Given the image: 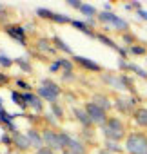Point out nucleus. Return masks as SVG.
Listing matches in <instances>:
<instances>
[{
	"label": "nucleus",
	"mask_w": 147,
	"mask_h": 154,
	"mask_svg": "<svg viewBox=\"0 0 147 154\" xmlns=\"http://www.w3.org/2000/svg\"><path fill=\"white\" fill-rule=\"evenodd\" d=\"M42 140L47 143V147H49L51 150H58V149H62V145H60V138H58V134H55L53 131H45L44 136H42Z\"/></svg>",
	"instance_id": "5"
},
{
	"label": "nucleus",
	"mask_w": 147,
	"mask_h": 154,
	"mask_svg": "<svg viewBox=\"0 0 147 154\" xmlns=\"http://www.w3.org/2000/svg\"><path fill=\"white\" fill-rule=\"evenodd\" d=\"M138 15H140V17H142V18H145V20H147V13H145V11H140V13H138Z\"/></svg>",
	"instance_id": "36"
},
{
	"label": "nucleus",
	"mask_w": 147,
	"mask_h": 154,
	"mask_svg": "<svg viewBox=\"0 0 147 154\" xmlns=\"http://www.w3.org/2000/svg\"><path fill=\"white\" fill-rule=\"evenodd\" d=\"M53 109H55V112H56V116H62V111H60V107H56V105L53 103Z\"/></svg>",
	"instance_id": "32"
},
{
	"label": "nucleus",
	"mask_w": 147,
	"mask_h": 154,
	"mask_svg": "<svg viewBox=\"0 0 147 154\" xmlns=\"http://www.w3.org/2000/svg\"><path fill=\"white\" fill-rule=\"evenodd\" d=\"M44 87H47L49 91H53L56 96L60 94V89H58V85H56V84H53V82H49V80H45V82H44Z\"/></svg>",
	"instance_id": "22"
},
{
	"label": "nucleus",
	"mask_w": 147,
	"mask_h": 154,
	"mask_svg": "<svg viewBox=\"0 0 147 154\" xmlns=\"http://www.w3.org/2000/svg\"><path fill=\"white\" fill-rule=\"evenodd\" d=\"M62 154H73V152H71V150H69V149H65V150H64V152H62Z\"/></svg>",
	"instance_id": "37"
},
{
	"label": "nucleus",
	"mask_w": 147,
	"mask_h": 154,
	"mask_svg": "<svg viewBox=\"0 0 147 154\" xmlns=\"http://www.w3.org/2000/svg\"><path fill=\"white\" fill-rule=\"evenodd\" d=\"M134 120H136L138 125L147 127V109H143V107L136 109V111H134Z\"/></svg>",
	"instance_id": "8"
},
{
	"label": "nucleus",
	"mask_w": 147,
	"mask_h": 154,
	"mask_svg": "<svg viewBox=\"0 0 147 154\" xmlns=\"http://www.w3.org/2000/svg\"><path fill=\"white\" fill-rule=\"evenodd\" d=\"M58 67H60V62H55V63H53V65H51V71H56V69H58Z\"/></svg>",
	"instance_id": "33"
},
{
	"label": "nucleus",
	"mask_w": 147,
	"mask_h": 154,
	"mask_svg": "<svg viewBox=\"0 0 147 154\" xmlns=\"http://www.w3.org/2000/svg\"><path fill=\"white\" fill-rule=\"evenodd\" d=\"M73 26H75V27H78L80 31H84L86 35H89V36H93V31H89V27H87V24H84V22H78V20H73Z\"/></svg>",
	"instance_id": "19"
},
{
	"label": "nucleus",
	"mask_w": 147,
	"mask_h": 154,
	"mask_svg": "<svg viewBox=\"0 0 147 154\" xmlns=\"http://www.w3.org/2000/svg\"><path fill=\"white\" fill-rule=\"evenodd\" d=\"M60 67H64L67 72H71V71H73V63H71V62H67V60H60Z\"/></svg>",
	"instance_id": "25"
},
{
	"label": "nucleus",
	"mask_w": 147,
	"mask_h": 154,
	"mask_svg": "<svg viewBox=\"0 0 147 154\" xmlns=\"http://www.w3.org/2000/svg\"><path fill=\"white\" fill-rule=\"evenodd\" d=\"M67 149H69L73 154H86V149H84V145H82L80 141H77V140H71Z\"/></svg>",
	"instance_id": "12"
},
{
	"label": "nucleus",
	"mask_w": 147,
	"mask_h": 154,
	"mask_svg": "<svg viewBox=\"0 0 147 154\" xmlns=\"http://www.w3.org/2000/svg\"><path fill=\"white\" fill-rule=\"evenodd\" d=\"M51 20H55V22H60V24H65V22H71V18H69V17H64V15H58V13H53V17H51Z\"/></svg>",
	"instance_id": "21"
},
{
	"label": "nucleus",
	"mask_w": 147,
	"mask_h": 154,
	"mask_svg": "<svg viewBox=\"0 0 147 154\" xmlns=\"http://www.w3.org/2000/svg\"><path fill=\"white\" fill-rule=\"evenodd\" d=\"M86 112H87V116H89V120H91V123H98V125H105V122H107V116H105V111H104V109H100V107H96V105H95L93 102L86 105Z\"/></svg>",
	"instance_id": "3"
},
{
	"label": "nucleus",
	"mask_w": 147,
	"mask_h": 154,
	"mask_svg": "<svg viewBox=\"0 0 147 154\" xmlns=\"http://www.w3.org/2000/svg\"><path fill=\"white\" fill-rule=\"evenodd\" d=\"M80 11H82L86 17H95V15H96V9H95L93 6H89V4H82V6H80Z\"/></svg>",
	"instance_id": "18"
},
{
	"label": "nucleus",
	"mask_w": 147,
	"mask_h": 154,
	"mask_svg": "<svg viewBox=\"0 0 147 154\" xmlns=\"http://www.w3.org/2000/svg\"><path fill=\"white\" fill-rule=\"evenodd\" d=\"M0 63H2V65H6V67H9V65L13 63V60H9L6 54H0Z\"/></svg>",
	"instance_id": "27"
},
{
	"label": "nucleus",
	"mask_w": 147,
	"mask_h": 154,
	"mask_svg": "<svg viewBox=\"0 0 147 154\" xmlns=\"http://www.w3.org/2000/svg\"><path fill=\"white\" fill-rule=\"evenodd\" d=\"M27 140H29V143L36 149V150H40L42 149V145H44V140L35 132V131H29V134H27Z\"/></svg>",
	"instance_id": "11"
},
{
	"label": "nucleus",
	"mask_w": 147,
	"mask_h": 154,
	"mask_svg": "<svg viewBox=\"0 0 147 154\" xmlns=\"http://www.w3.org/2000/svg\"><path fill=\"white\" fill-rule=\"evenodd\" d=\"M131 51H133L134 54H143V53H145V49H143V47H140V45H134Z\"/></svg>",
	"instance_id": "28"
},
{
	"label": "nucleus",
	"mask_w": 147,
	"mask_h": 154,
	"mask_svg": "<svg viewBox=\"0 0 147 154\" xmlns=\"http://www.w3.org/2000/svg\"><path fill=\"white\" fill-rule=\"evenodd\" d=\"M69 4H71L73 8H78V9H80V6H82L80 2H77V0H69Z\"/></svg>",
	"instance_id": "31"
},
{
	"label": "nucleus",
	"mask_w": 147,
	"mask_h": 154,
	"mask_svg": "<svg viewBox=\"0 0 147 154\" xmlns=\"http://www.w3.org/2000/svg\"><path fill=\"white\" fill-rule=\"evenodd\" d=\"M75 114H77V118L87 127V125H91V120H89V116H87V112L84 111V109H75Z\"/></svg>",
	"instance_id": "14"
},
{
	"label": "nucleus",
	"mask_w": 147,
	"mask_h": 154,
	"mask_svg": "<svg viewBox=\"0 0 147 154\" xmlns=\"http://www.w3.org/2000/svg\"><path fill=\"white\" fill-rule=\"evenodd\" d=\"M36 154H53V150L49 147H42L40 150H36Z\"/></svg>",
	"instance_id": "29"
},
{
	"label": "nucleus",
	"mask_w": 147,
	"mask_h": 154,
	"mask_svg": "<svg viewBox=\"0 0 147 154\" xmlns=\"http://www.w3.org/2000/svg\"><path fill=\"white\" fill-rule=\"evenodd\" d=\"M125 149L131 154H147V138L140 132H133L127 136Z\"/></svg>",
	"instance_id": "1"
},
{
	"label": "nucleus",
	"mask_w": 147,
	"mask_h": 154,
	"mask_svg": "<svg viewBox=\"0 0 147 154\" xmlns=\"http://www.w3.org/2000/svg\"><path fill=\"white\" fill-rule=\"evenodd\" d=\"M38 94H40L42 98H45L47 102H53V103H55V100H56V94H55L53 91H49L47 87H38Z\"/></svg>",
	"instance_id": "13"
},
{
	"label": "nucleus",
	"mask_w": 147,
	"mask_h": 154,
	"mask_svg": "<svg viewBox=\"0 0 147 154\" xmlns=\"http://www.w3.org/2000/svg\"><path fill=\"white\" fill-rule=\"evenodd\" d=\"M13 100H15V103H17V105H20V107H26V102H24V96H18L17 93H13Z\"/></svg>",
	"instance_id": "24"
},
{
	"label": "nucleus",
	"mask_w": 147,
	"mask_h": 154,
	"mask_svg": "<svg viewBox=\"0 0 147 154\" xmlns=\"http://www.w3.org/2000/svg\"><path fill=\"white\" fill-rule=\"evenodd\" d=\"M17 62H18V65H20L24 71H29V69H31V67H29V63H26L24 60H17Z\"/></svg>",
	"instance_id": "30"
},
{
	"label": "nucleus",
	"mask_w": 147,
	"mask_h": 154,
	"mask_svg": "<svg viewBox=\"0 0 147 154\" xmlns=\"http://www.w3.org/2000/svg\"><path fill=\"white\" fill-rule=\"evenodd\" d=\"M120 65H122V67H125V69H131V71H134L136 74L143 76V78H147V72H145L142 67H138V65H127V63H124V62H120Z\"/></svg>",
	"instance_id": "16"
},
{
	"label": "nucleus",
	"mask_w": 147,
	"mask_h": 154,
	"mask_svg": "<svg viewBox=\"0 0 147 154\" xmlns=\"http://www.w3.org/2000/svg\"><path fill=\"white\" fill-rule=\"evenodd\" d=\"M93 103H95L96 107L104 109V111H107V109L111 107V102H109L105 96H102V94H95V96H93Z\"/></svg>",
	"instance_id": "10"
},
{
	"label": "nucleus",
	"mask_w": 147,
	"mask_h": 154,
	"mask_svg": "<svg viewBox=\"0 0 147 154\" xmlns=\"http://www.w3.org/2000/svg\"><path fill=\"white\" fill-rule=\"evenodd\" d=\"M8 33H9L15 40H18L22 45H26V35H24V29H22V27H17V26H15V27H8Z\"/></svg>",
	"instance_id": "7"
},
{
	"label": "nucleus",
	"mask_w": 147,
	"mask_h": 154,
	"mask_svg": "<svg viewBox=\"0 0 147 154\" xmlns=\"http://www.w3.org/2000/svg\"><path fill=\"white\" fill-rule=\"evenodd\" d=\"M75 62H77V63H80L82 67L89 69V71H96V72H100V71H102V67H100L96 62H93V60H89V58H86V56H75Z\"/></svg>",
	"instance_id": "6"
},
{
	"label": "nucleus",
	"mask_w": 147,
	"mask_h": 154,
	"mask_svg": "<svg viewBox=\"0 0 147 154\" xmlns=\"http://www.w3.org/2000/svg\"><path fill=\"white\" fill-rule=\"evenodd\" d=\"M104 134L107 140H113V141H118L124 138V123L118 120V118H109L104 125Z\"/></svg>",
	"instance_id": "2"
},
{
	"label": "nucleus",
	"mask_w": 147,
	"mask_h": 154,
	"mask_svg": "<svg viewBox=\"0 0 147 154\" xmlns=\"http://www.w3.org/2000/svg\"><path fill=\"white\" fill-rule=\"evenodd\" d=\"M18 87H24V89H27V87H29V85H27V84H26V82H20V80H18Z\"/></svg>",
	"instance_id": "34"
},
{
	"label": "nucleus",
	"mask_w": 147,
	"mask_h": 154,
	"mask_svg": "<svg viewBox=\"0 0 147 154\" xmlns=\"http://www.w3.org/2000/svg\"><path fill=\"white\" fill-rule=\"evenodd\" d=\"M116 107H118L120 111H124V112L129 111V105L125 103V100H116Z\"/></svg>",
	"instance_id": "26"
},
{
	"label": "nucleus",
	"mask_w": 147,
	"mask_h": 154,
	"mask_svg": "<svg viewBox=\"0 0 147 154\" xmlns=\"http://www.w3.org/2000/svg\"><path fill=\"white\" fill-rule=\"evenodd\" d=\"M15 143H17V147H18V149H22V150H26V149L31 145V143H29V140H27L26 136H20V134H17V136H15Z\"/></svg>",
	"instance_id": "15"
},
{
	"label": "nucleus",
	"mask_w": 147,
	"mask_h": 154,
	"mask_svg": "<svg viewBox=\"0 0 147 154\" xmlns=\"http://www.w3.org/2000/svg\"><path fill=\"white\" fill-rule=\"evenodd\" d=\"M24 102H27V105H31L33 109H36V111H42V103H40V98L38 96H35V94H24Z\"/></svg>",
	"instance_id": "9"
},
{
	"label": "nucleus",
	"mask_w": 147,
	"mask_h": 154,
	"mask_svg": "<svg viewBox=\"0 0 147 154\" xmlns=\"http://www.w3.org/2000/svg\"><path fill=\"white\" fill-rule=\"evenodd\" d=\"M55 44H56V47H58V49H62L64 53H69V54L73 53V51H71V47H69V45H65V42H64L62 38H58V36H56V38H55Z\"/></svg>",
	"instance_id": "20"
},
{
	"label": "nucleus",
	"mask_w": 147,
	"mask_h": 154,
	"mask_svg": "<svg viewBox=\"0 0 147 154\" xmlns=\"http://www.w3.org/2000/svg\"><path fill=\"white\" fill-rule=\"evenodd\" d=\"M38 49H42V51H45V53H53V47L49 45L47 40H40V42H38Z\"/></svg>",
	"instance_id": "23"
},
{
	"label": "nucleus",
	"mask_w": 147,
	"mask_h": 154,
	"mask_svg": "<svg viewBox=\"0 0 147 154\" xmlns=\"http://www.w3.org/2000/svg\"><path fill=\"white\" fill-rule=\"evenodd\" d=\"M98 18H100L102 22H109V24H113L116 29H127V27H129L125 20L118 18V17H116V15H113V13H100V15H98Z\"/></svg>",
	"instance_id": "4"
},
{
	"label": "nucleus",
	"mask_w": 147,
	"mask_h": 154,
	"mask_svg": "<svg viewBox=\"0 0 147 154\" xmlns=\"http://www.w3.org/2000/svg\"><path fill=\"white\" fill-rule=\"evenodd\" d=\"M8 82V78H6V76H2V74H0V84H6Z\"/></svg>",
	"instance_id": "35"
},
{
	"label": "nucleus",
	"mask_w": 147,
	"mask_h": 154,
	"mask_svg": "<svg viewBox=\"0 0 147 154\" xmlns=\"http://www.w3.org/2000/svg\"><path fill=\"white\" fill-rule=\"evenodd\" d=\"M96 38H98L100 42H104L105 45H109V47H113V49H118L120 53H124V51H122V49H120V47H118V45H116L113 40H111V38H107V36H104V35H96Z\"/></svg>",
	"instance_id": "17"
}]
</instances>
